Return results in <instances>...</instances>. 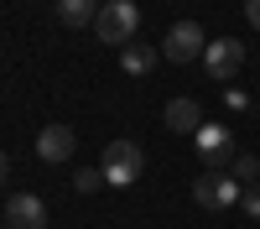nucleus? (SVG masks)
I'll return each instance as SVG.
<instances>
[{"instance_id": "f257e3e1", "label": "nucleus", "mask_w": 260, "mask_h": 229, "mask_svg": "<svg viewBox=\"0 0 260 229\" xmlns=\"http://www.w3.org/2000/svg\"><path fill=\"white\" fill-rule=\"evenodd\" d=\"M99 172H104L110 187H136L141 172H146V151H141L136 141H110V146H104V167H99Z\"/></svg>"}, {"instance_id": "f03ea898", "label": "nucleus", "mask_w": 260, "mask_h": 229, "mask_svg": "<svg viewBox=\"0 0 260 229\" xmlns=\"http://www.w3.org/2000/svg\"><path fill=\"white\" fill-rule=\"evenodd\" d=\"M240 193H245V182L234 177V172H224V167H208V172L192 182V198H198L203 208H234Z\"/></svg>"}, {"instance_id": "7ed1b4c3", "label": "nucleus", "mask_w": 260, "mask_h": 229, "mask_svg": "<svg viewBox=\"0 0 260 229\" xmlns=\"http://www.w3.org/2000/svg\"><path fill=\"white\" fill-rule=\"evenodd\" d=\"M136 26H141V11L130 6V0H110V6H99V21H94L99 42H110V47H125V42L136 37Z\"/></svg>"}, {"instance_id": "20e7f679", "label": "nucleus", "mask_w": 260, "mask_h": 229, "mask_svg": "<svg viewBox=\"0 0 260 229\" xmlns=\"http://www.w3.org/2000/svg\"><path fill=\"white\" fill-rule=\"evenodd\" d=\"M203 52H208V42H203L198 21H177V26L167 31V42H161V57H172V62H192V57H203Z\"/></svg>"}, {"instance_id": "39448f33", "label": "nucleus", "mask_w": 260, "mask_h": 229, "mask_svg": "<svg viewBox=\"0 0 260 229\" xmlns=\"http://www.w3.org/2000/svg\"><path fill=\"white\" fill-rule=\"evenodd\" d=\"M240 62H245V47L234 37H219V42H208V52H203V73L219 78V83H229L234 73H240Z\"/></svg>"}, {"instance_id": "423d86ee", "label": "nucleus", "mask_w": 260, "mask_h": 229, "mask_svg": "<svg viewBox=\"0 0 260 229\" xmlns=\"http://www.w3.org/2000/svg\"><path fill=\"white\" fill-rule=\"evenodd\" d=\"M6 224L11 229H47V208H42L37 193H16V198H6Z\"/></svg>"}, {"instance_id": "0eeeda50", "label": "nucleus", "mask_w": 260, "mask_h": 229, "mask_svg": "<svg viewBox=\"0 0 260 229\" xmlns=\"http://www.w3.org/2000/svg\"><path fill=\"white\" fill-rule=\"evenodd\" d=\"M167 130H177V136H198V130H203V110H198V99H192V94L167 99Z\"/></svg>"}, {"instance_id": "6e6552de", "label": "nucleus", "mask_w": 260, "mask_h": 229, "mask_svg": "<svg viewBox=\"0 0 260 229\" xmlns=\"http://www.w3.org/2000/svg\"><path fill=\"white\" fill-rule=\"evenodd\" d=\"M192 141H198V156H203L208 167H224V161L234 156V136L224 130V125H203Z\"/></svg>"}, {"instance_id": "1a4fd4ad", "label": "nucleus", "mask_w": 260, "mask_h": 229, "mask_svg": "<svg viewBox=\"0 0 260 229\" xmlns=\"http://www.w3.org/2000/svg\"><path fill=\"white\" fill-rule=\"evenodd\" d=\"M37 156L42 161H68L73 156V130L68 125H47V130L37 136Z\"/></svg>"}, {"instance_id": "9d476101", "label": "nucleus", "mask_w": 260, "mask_h": 229, "mask_svg": "<svg viewBox=\"0 0 260 229\" xmlns=\"http://www.w3.org/2000/svg\"><path fill=\"white\" fill-rule=\"evenodd\" d=\"M62 26H94L99 21V0H57Z\"/></svg>"}, {"instance_id": "9b49d317", "label": "nucleus", "mask_w": 260, "mask_h": 229, "mask_svg": "<svg viewBox=\"0 0 260 229\" xmlns=\"http://www.w3.org/2000/svg\"><path fill=\"white\" fill-rule=\"evenodd\" d=\"M151 62H156V52H151V47L125 42V52H120V68H125V73H151Z\"/></svg>"}, {"instance_id": "f8f14e48", "label": "nucleus", "mask_w": 260, "mask_h": 229, "mask_svg": "<svg viewBox=\"0 0 260 229\" xmlns=\"http://www.w3.org/2000/svg\"><path fill=\"white\" fill-rule=\"evenodd\" d=\"M73 187H78V193H99V187H110V182H104L99 167H83V172L73 177Z\"/></svg>"}, {"instance_id": "ddd939ff", "label": "nucleus", "mask_w": 260, "mask_h": 229, "mask_svg": "<svg viewBox=\"0 0 260 229\" xmlns=\"http://www.w3.org/2000/svg\"><path fill=\"white\" fill-rule=\"evenodd\" d=\"M229 172H234V177H240V182L250 187V182L260 177V161H255V156H234V167H229Z\"/></svg>"}, {"instance_id": "4468645a", "label": "nucleus", "mask_w": 260, "mask_h": 229, "mask_svg": "<svg viewBox=\"0 0 260 229\" xmlns=\"http://www.w3.org/2000/svg\"><path fill=\"white\" fill-rule=\"evenodd\" d=\"M240 208H245L250 219H260V182H250L245 193H240Z\"/></svg>"}, {"instance_id": "2eb2a0df", "label": "nucleus", "mask_w": 260, "mask_h": 229, "mask_svg": "<svg viewBox=\"0 0 260 229\" xmlns=\"http://www.w3.org/2000/svg\"><path fill=\"white\" fill-rule=\"evenodd\" d=\"M245 16H250V26H260V0H245Z\"/></svg>"}, {"instance_id": "dca6fc26", "label": "nucleus", "mask_w": 260, "mask_h": 229, "mask_svg": "<svg viewBox=\"0 0 260 229\" xmlns=\"http://www.w3.org/2000/svg\"><path fill=\"white\" fill-rule=\"evenodd\" d=\"M6 177H11V156L0 151V182H6Z\"/></svg>"}]
</instances>
